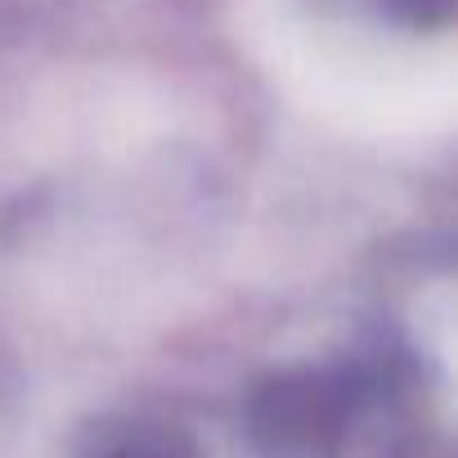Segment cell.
I'll return each instance as SVG.
<instances>
[{"label":"cell","mask_w":458,"mask_h":458,"mask_svg":"<svg viewBox=\"0 0 458 458\" xmlns=\"http://www.w3.org/2000/svg\"><path fill=\"white\" fill-rule=\"evenodd\" d=\"M391 10L409 23H440L449 14V0H391Z\"/></svg>","instance_id":"3"},{"label":"cell","mask_w":458,"mask_h":458,"mask_svg":"<svg viewBox=\"0 0 458 458\" xmlns=\"http://www.w3.org/2000/svg\"><path fill=\"white\" fill-rule=\"evenodd\" d=\"M72 458H202L198 440L148 413H104L72 440Z\"/></svg>","instance_id":"2"},{"label":"cell","mask_w":458,"mask_h":458,"mask_svg":"<svg viewBox=\"0 0 458 458\" xmlns=\"http://www.w3.org/2000/svg\"><path fill=\"white\" fill-rule=\"evenodd\" d=\"M382 364H301L261 377L248 395V436L266 458H342L386 404Z\"/></svg>","instance_id":"1"}]
</instances>
